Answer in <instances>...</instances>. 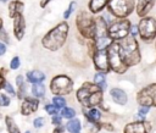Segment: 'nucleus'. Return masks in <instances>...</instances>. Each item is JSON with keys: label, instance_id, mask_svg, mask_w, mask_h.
Segmentation results:
<instances>
[{"label": "nucleus", "instance_id": "1", "mask_svg": "<svg viewBox=\"0 0 156 133\" xmlns=\"http://www.w3.org/2000/svg\"><path fill=\"white\" fill-rule=\"evenodd\" d=\"M119 52L124 65L129 68L136 66L141 61V51L136 38L128 35L123 40H119Z\"/></svg>", "mask_w": 156, "mask_h": 133}, {"label": "nucleus", "instance_id": "2", "mask_svg": "<svg viewBox=\"0 0 156 133\" xmlns=\"http://www.w3.org/2000/svg\"><path fill=\"white\" fill-rule=\"evenodd\" d=\"M102 92L95 83H84L77 92V99L84 107L99 106L102 102Z\"/></svg>", "mask_w": 156, "mask_h": 133}, {"label": "nucleus", "instance_id": "3", "mask_svg": "<svg viewBox=\"0 0 156 133\" xmlns=\"http://www.w3.org/2000/svg\"><path fill=\"white\" fill-rule=\"evenodd\" d=\"M68 34V24L66 22H62L60 24H57L55 28H52L44 38H43V45L44 48L55 51L57 49H60L63 43L66 41Z\"/></svg>", "mask_w": 156, "mask_h": 133}, {"label": "nucleus", "instance_id": "4", "mask_svg": "<svg viewBox=\"0 0 156 133\" xmlns=\"http://www.w3.org/2000/svg\"><path fill=\"white\" fill-rule=\"evenodd\" d=\"M76 24H77V28H78L79 33L84 38H87L89 40L95 39V34H96V18L91 17L87 12H80L77 16Z\"/></svg>", "mask_w": 156, "mask_h": 133}, {"label": "nucleus", "instance_id": "5", "mask_svg": "<svg viewBox=\"0 0 156 133\" xmlns=\"http://www.w3.org/2000/svg\"><path fill=\"white\" fill-rule=\"evenodd\" d=\"M139 38L141 41L150 44L156 40V18L152 16L141 17L138 22Z\"/></svg>", "mask_w": 156, "mask_h": 133}, {"label": "nucleus", "instance_id": "6", "mask_svg": "<svg viewBox=\"0 0 156 133\" xmlns=\"http://www.w3.org/2000/svg\"><path fill=\"white\" fill-rule=\"evenodd\" d=\"M135 1L136 0H110L107 10L116 18H127L135 10Z\"/></svg>", "mask_w": 156, "mask_h": 133}, {"label": "nucleus", "instance_id": "7", "mask_svg": "<svg viewBox=\"0 0 156 133\" xmlns=\"http://www.w3.org/2000/svg\"><path fill=\"white\" fill-rule=\"evenodd\" d=\"M130 27L132 23L128 18H118L108 24L107 34L113 41H119L130 35Z\"/></svg>", "mask_w": 156, "mask_h": 133}, {"label": "nucleus", "instance_id": "8", "mask_svg": "<svg viewBox=\"0 0 156 133\" xmlns=\"http://www.w3.org/2000/svg\"><path fill=\"white\" fill-rule=\"evenodd\" d=\"M107 55H108V61H110V67L111 71L118 74H123L127 72L128 67L124 65L121 52H119V41H112L108 48H107Z\"/></svg>", "mask_w": 156, "mask_h": 133}, {"label": "nucleus", "instance_id": "9", "mask_svg": "<svg viewBox=\"0 0 156 133\" xmlns=\"http://www.w3.org/2000/svg\"><path fill=\"white\" fill-rule=\"evenodd\" d=\"M136 102L140 106L156 107V82L143 87L136 93Z\"/></svg>", "mask_w": 156, "mask_h": 133}, {"label": "nucleus", "instance_id": "10", "mask_svg": "<svg viewBox=\"0 0 156 133\" xmlns=\"http://www.w3.org/2000/svg\"><path fill=\"white\" fill-rule=\"evenodd\" d=\"M50 89L56 95H67L73 89V83L67 76H56L50 83Z\"/></svg>", "mask_w": 156, "mask_h": 133}, {"label": "nucleus", "instance_id": "11", "mask_svg": "<svg viewBox=\"0 0 156 133\" xmlns=\"http://www.w3.org/2000/svg\"><path fill=\"white\" fill-rule=\"evenodd\" d=\"M93 61H94V66H95L98 72L107 73V72L111 71L110 61H108V55H107V49L98 50L94 54V56H93Z\"/></svg>", "mask_w": 156, "mask_h": 133}, {"label": "nucleus", "instance_id": "12", "mask_svg": "<svg viewBox=\"0 0 156 133\" xmlns=\"http://www.w3.org/2000/svg\"><path fill=\"white\" fill-rule=\"evenodd\" d=\"M152 129L151 122L146 120H138L130 123H127L123 133H150Z\"/></svg>", "mask_w": 156, "mask_h": 133}, {"label": "nucleus", "instance_id": "13", "mask_svg": "<svg viewBox=\"0 0 156 133\" xmlns=\"http://www.w3.org/2000/svg\"><path fill=\"white\" fill-rule=\"evenodd\" d=\"M156 0H136L135 1V12L141 18L149 16L150 11L154 9Z\"/></svg>", "mask_w": 156, "mask_h": 133}, {"label": "nucleus", "instance_id": "14", "mask_svg": "<svg viewBox=\"0 0 156 133\" xmlns=\"http://www.w3.org/2000/svg\"><path fill=\"white\" fill-rule=\"evenodd\" d=\"M110 96L113 100V102H116L117 105L123 106V105H126L128 102V95L121 88H112V89H110Z\"/></svg>", "mask_w": 156, "mask_h": 133}, {"label": "nucleus", "instance_id": "15", "mask_svg": "<svg viewBox=\"0 0 156 133\" xmlns=\"http://www.w3.org/2000/svg\"><path fill=\"white\" fill-rule=\"evenodd\" d=\"M24 18L22 15H18L15 17V21H13V33L16 35V38L20 40L22 39L23 34H24Z\"/></svg>", "mask_w": 156, "mask_h": 133}, {"label": "nucleus", "instance_id": "16", "mask_svg": "<svg viewBox=\"0 0 156 133\" xmlns=\"http://www.w3.org/2000/svg\"><path fill=\"white\" fill-rule=\"evenodd\" d=\"M38 105H39L38 100H35V99H26L23 101V104H22V107H21L22 115H30L32 112H34L38 109Z\"/></svg>", "mask_w": 156, "mask_h": 133}, {"label": "nucleus", "instance_id": "17", "mask_svg": "<svg viewBox=\"0 0 156 133\" xmlns=\"http://www.w3.org/2000/svg\"><path fill=\"white\" fill-rule=\"evenodd\" d=\"M22 11H23V2L20 1V0H15V1H11L10 2V6H9V15L10 17H16L18 15H22Z\"/></svg>", "mask_w": 156, "mask_h": 133}, {"label": "nucleus", "instance_id": "18", "mask_svg": "<svg viewBox=\"0 0 156 133\" xmlns=\"http://www.w3.org/2000/svg\"><path fill=\"white\" fill-rule=\"evenodd\" d=\"M110 0H90L89 2V10L93 13H98L100 11H102L107 5H108Z\"/></svg>", "mask_w": 156, "mask_h": 133}, {"label": "nucleus", "instance_id": "19", "mask_svg": "<svg viewBox=\"0 0 156 133\" xmlns=\"http://www.w3.org/2000/svg\"><path fill=\"white\" fill-rule=\"evenodd\" d=\"M27 79L33 84L41 83L45 79V74L39 70H33V71L27 72Z\"/></svg>", "mask_w": 156, "mask_h": 133}, {"label": "nucleus", "instance_id": "20", "mask_svg": "<svg viewBox=\"0 0 156 133\" xmlns=\"http://www.w3.org/2000/svg\"><path fill=\"white\" fill-rule=\"evenodd\" d=\"M94 83L101 90H105L106 87H107V83H106V73H104V72H96L95 76H94Z\"/></svg>", "mask_w": 156, "mask_h": 133}, {"label": "nucleus", "instance_id": "21", "mask_svg": "<svg viewBox=\"0 0 156 133\" xmlns=\"http://www.w3.org/2000/svg\"><path fill=\"white\" fill-rule=\"evenodd\" d=\"M66 128L69 133H80V129H82V126H80V121L77 120V118H72L67 124H66Z\"/></svg>", "mask_w": 156, "mask_h": 133}, {"label": "nucleus", "instance_id": "22", "mask_svg": "<svg viewBox=\"0 0 156 133\" xmlns=\"http://www.w3.org/2000/svg\"><path fill=\"white\" fill-rule=\"evenodd\" d=\"M100 118H101V112H100V110L96 109V107H91V109L88 111V113H87V120H88L89 122H95V123H98V122L100 121Z\"/></svg>", "mask_w": 156, "mask_h": 133}, {"label": "nucleus", "instance_id": "23", "mask_svg": "<svg viewBox=\"0 0 156 133\" xmlns=\"http://www.w3.org/2000/svg\"><path fill=\"white\" fill-rule=\"evenodd\" d=\"M32 93H33V95L37 96V98H43L44 94H45V87H44L41 83L33 84V87H32Z\"/></svg>", "mask_w": 156, "mask_h": 133}, {"label": "nucleus", "instance_id": "24", "mask_svg": "<svg viewBox=\"0 0 156 133\" xmlns=\"http://www.w3.org/2000/svg\"><path fill=\"white\" fill-rule=\"evenodd\" d=\"M5 122H6V126H7V131L9 133H21L18 127L16 126V123L13 122V120L10 117V116H6L5 118Z\"/></svg>", "mask_w": 156, "mask_h": 133}, {"label": "nucleus", "instance_id": "25", "mask_svg": "<svg viewBox=\"0 0 156 133\" xmlns=\"http://www.w3.org/2000/svg\"><path fill=\"white\" fill-rule=\"evenodd\" d=\"M150 110H151V107H149V106H140L139 105V109H138V112H136L138 120H145L146 115L150 112Z\"/></svg>", "mask_w": 156, "mask_h": 133}, {"label": "nucleus", "instance_id": "26", "mask_svg": "<svg viewBox=\"0 0 156 133\" xmlns=\"http://www.w3.org/2000/svg\"><path fill=\"white\" fill-rule=\"evenodd\" d=\"M76 116V111L72 107H63L61 111V117L65 118H73Z\"/></svg>", "mask_w": 156, "mask_h": 133}, {"label": "nucleus", "instance_id": "27", "mask_svg": "<svg viewBox=\"0 0 156 133\" xmlns=\"http://www.w3.org/2000/svg\"><path fill=\"white\" fill-rule=\"evenodd\" d=\"M52 102L57 109H63V106L66 105V100L62 96H55L52 99Z\"/></svg>", "mask_w": 156, "mask_h": 133}, {"label": "nucleus", "instance_id": "28", "mask_svg": "<svg viewBox=\"0 0 156 133\" xmlns=\"http://www.w3.org/2000/svg\"><path fill=\"white\" fill-rule=\"evenodd\" d=\"M74 7H76V2L72 1V2L69 4V7H68V9L65 11V13H63V18H65V20H67V18L71 16V13H72V11L74 10Z\"/></svg>", "mask_w": 156, "mask_h": 133}, {"label": "nucleus", "instance_id": "29", "mask_svg": "<svg viewBox=\"0 0 156 133\" xmlns=\"http://www.w3.org/2000/svg\"><path fill=\"white\" fill-rule=\"evenodd\" d=\"M10 104V98L5 94H0V106H7Z\"/></svg>", "mask_w": 156, "mask_h": 133}, {"label": "nucleus", "instance_id": "30", "mask_svg": "<svg viewBox=\"0 0 156 133\" xmlns=\"http://www.w3.org/2000/svg\"><path fill=\"white\" fill-rule=\"evenodd\" d=\"M45 111L49 115H56L57 113V107L55 105H46L45 106Z\"/></svg>", "mask_w": 156, "mask_h": 133}, {"label": "nucleus", "instance_id": "31", "mask_svg": "<svg viewBox=\"0 0 156 133\" xmlns=\"http://www.w3.org/2000/svg\"><path fill=\"white\" fill-rule=\"evenodd\" d=\"M10 67H11L12 70H17V68L20 67V59H18L17 56H15V57L11 60V62H10Z\"/></svg>", "mask_w": 156, "mask_h": 133}, {"label": "nucleus", "instance_id": "32", "mask_svg": "<svg viewBox=\"0 0 156 133\" xmlns=\"http://www.w3.org/2000/svg\"><path fill=\"white\" fill-rule=\"evenodd\" d=\"M44 123H45V120H44L43 117H38V118H35V120L33 121V124H34V127H37V128L43 127Z\"/></svg>", "mask_w": 156, "mask_h": 133}, {"label": "nucleus", "instance_id": "33", "mask_svg": "<svg viewBox=\"0 0 156 133\" xmlns=\"http://www.w3.org/2000/svg\"><path fill=\"white\" fill-rule=\"evenodd\" d=\"M130 35L134 37V38L139 37V28H138V24H132V27H130Z\"/></svg>", "mask_w": 156, "mask_h": 133}, {"label": "nucleus", "instance_id": "34", "mask_svg": "<svg viewBox=\"0 0 156 133\" xmlns=\"http://www.w3.org/2000/svg\"><path fill=\"white\" fill-rule=\"evenodd\" d=\"M1 40L5 41V43H9V41H10V39H9L7 34H6V32H5L2 28L0 29V41H1Z\"/></svg>", "mask_w": 156, "mask_h": 133}, {"label": "nucleus", "instance_id": "35", "mask_svg": "<svg viewBox=\"0 0 156 133\" xmlns=\"http://www.w3.org/2000/svg\"><path fill=\"white\" fill-rule=\"evenodd\" d=\"M5 89H6V92L10 94V95H15V89L12 88V85L10 84V83H5V87H4Z\"/></svg>", "mask_w": 156, "mask_h": 133}, {"label": "nucleus", "instance_id": "36", "mask_svg": "<svg viewBox=\"0 0 156 133\" xmlns=\"http://www.w3.org/2000/svg\"><path fill=\"white\" fill-rule=\"evenodd\" d=\"M61 121H62V118H61L60 116H52V123H54V124L60 126V124H61Z\"/></svg>", "mask_w": 156, "mask_h": 133}, {"label": "nucleus", "instance_id": "37", "mask_svg": "<svg viewBox=\"0 0 156 133\" xmlns=\"http://www.w3.org/2000/svg\"><path fill=\"white\" fill-rule=\"evenodd\" d=\"M5 51H6V45H5L2 41H0V56H1V55H4V54H5Z\"/></svg>", "mask_w": 156, "mask_h": 133}, {"label": "nucleus", "instance_id": "38", "mask_svg": "<svg viewBox=\"0 0 156 133\" xmlns=\"http://www.w3.org/2000/svg\"><path fill=\"white\" fill-rule=\"evenodd\" d=\"M16 83H17L18 87L22 85V84H24V82H23V77H22V76H17V78H16Z\"/></svg>", "mask_w": 156, "mask_h": 133}, {"label": "nucleus", "instance_id": "39", "mask_svg": "<svg viewBox=\"0 0 156 133\" xmlns=\"http://www.w3.org/2000/svg\"><path fill=\"white\" fill-rule=\"evenodd\" d=\"M51 0H41V2H40V7H45L46 5H48V2H50Z\"/></svg>", "mask_w": 156, "mask_h": 133}, {"label": "nucleus", "instance_id": "40", "mask_svg": "<svg viewBox=\"0 0 156 133\" xmlns=\"http://www.w3.org/2000/svg\"><path fill=\"white\" fill-rule=\"evenodd\" d=\"M4 87H5V81H4V77L0 73V88H4Z\"/></svg>", "mask_w": 156, "mask_h": 133}, {"label": "nucleus", "instance_id": "41", "mask_svg": "<svg viewBox=\"0 0 156 133\" xmlns=\"http://www.w3.org/2000/svg\"><path fill=\"white\" fill-rule=\"evenodd\" d=\"M102 127L104 128H106V129H108V131H113V127H111V124H102Z\"/></svg>", "mask_w": 156, "mask_h": 133}, {"label": "nucleus", "instance_id": "42", "mask_svg": "<svg viewBox=\"0 0 156 133\" xmlns=\"http://www.w3.org/2000/svg\"><path fill=\"white\" fill-rule=\"evenodd\" d=\"M61 132H62V127H60V126H58V127H56V128H55V131H54V133H61Z\"/></svg>", "mask_w": 156, "mask_h": 133}, {"label": "nucleus", "instance_id": "43", "mask_svg": "<svg viewBox=\"0 0 156 133\" xmlns=\"http://www.w3.org/2000/svg\"><path fill=\"white\" fill-rule=\"evenodd\" d=\"M1 26H2V21H1V18H0V29H1Z\"/></svg>", "mask_w": 156, "mask_h": 133}, {"label": "nucleus", "instance_id": "44", "mask_svg": "<svg viewBox=\"0 0 156 133\" xmlns=\"http://www.w3.org/2000/svg\"><path fill=\"white\" fill-rule=\"evenodd\" d=\"M26 133H30V132H29V131H27V132H26Z\"/></svg>", "mask_w": 156, "mask_h": 133}, {"label": "nucleus", "instance_id": "45", "mask_svg": "<svg viewBox=\"0 0 156 133\" xmlns=\"http://www.w3.org/2000/svg\"><path fill=\"white\" fill-rule=\"evenodd\" d=\"M155 48H156V40H155Z\"/></svg>", "mask_w": 156, "mask_h": 133}, {"label": "nucleus", "instance_id": "46", "mask_svg": "<svg viewBox=\"0 0 156 133\" xmlns=\"http://www.w3.org/2000/svg\"><path fill=\"white\" fill-rule=\"evenodd\" d=\"M0 118H1V113H0Z\"/></svg>", "mask_w": 156, "mask_h": 133}, {"label": "nucleus", "instance_id": "47", "mask_svg": "<svg viewBox=\"0 0 156 133\" xmlns=\"http://www.w3.org/2000/svg\"><path fill=\"white\" fill-rule=\"evenodd\" d=\"M2 1H6V0H2Z\"/></svg>", "mask_w": 156, "mask_h": 133}]
</instances>
